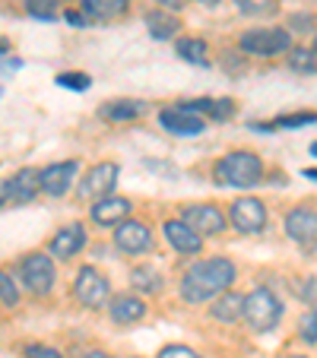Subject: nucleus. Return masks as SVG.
<instances>
[{
  "label": "nucleus",
  "instance_id": "ea45409f",
  "mask_svg": "<svg viewBox=\"0 0 317 358\" xmlns=\"http://www.w3.org/2000/svg\"><path fill=\"white\" fill-rule=\"evenodd\" d=\"M7 51H10V41H7V38H0V57L7 55Z\"/></svg>",
  "mask_w": 317,
  "mask_h": 358
},
{
  "label": "nucleus",
  "instance_id": "2eb2a0df",
  "mask_svg": "<svg viewBox=\"0 0 317 358\" xmlns=\"http://www.w3.org/2000/svg\"><path fill=\"white\" fill-rule=\"evenodd\" d=\"M162 231H165V241H169L178 254H200L203 250V238L197 235L188 222H181V219H169Z\"/></svg>",
  "mask_w": 317,
  "mask_h": 358
},
{
  "label": "nucleus",
  "instance_id": "dca6fc26",
  "mask_svg": "<svg viewBox=\"0 0 317 358\" xmlns=\"http://www.w3.org/2000/svg\"><path fill=\"white\" fill-rule=\"evenodd\" d=\"M149 241H153L149 229L143 222H134V219L121 222L115 231V244H118V250H124V254H143V250L149 248Z\"/></svg>",
  "mask_w": 317,
  "mask_h": 358
},
{
  "label": "nucleus",
  "instance_id": "b1692460",
  "mask_svg": "<svg viewBox=\"0 0 317 358\" xmlns=\"http://www.w3.org/2000/svg\"><path fill=\"white\" fill-rule=\"evenodd\" d=\"M289 67L295 70V73H317V55H314V48H292Z\"/></svg>",
  "mask_w": 317,
  "mask_h": 358
},
{
  "label": "nucleus",
  "instance_id": "7c9ffc66",
  "mask_svg": "<svg viewBox=\"0 0 317 358\" xmlns=\"http://www.w3.org/2000/svg\"><path fill=\"white\" fill-rule=\"evenodd\" d=\"M213 121H229L235 117V101L232 99H213V111H209Z\"/></svg>",
  "mask_w": 317,
  "mask_h": 358
},
{
  "label": "nucleus",
  "instance_id": "4be33fe9",
  "mask_svg": "<svg viewBox=\"0 0 317 358\" xmlns=\"http://www.w3.org/2000/svg\"><path fill=\"white\" fill-rule=\"evenodd\" d=\"M175 55L188 64L206 67V41L203 38H178L175 41Z\"/></svg>",
  "mask_w": 317,
  "mask_h": 358
},
{
  "label": "nucleus",
  "instance_id": "58836bf2",
  "mask_svg": "<svg viewBox=\"0 0 317 358\" xmlns=\"http://www.w3.org/2000/svg\"><path fill=\"white\" fill-rule=\"evenodd\" d=\"M10 203V190H7V181H0V210Z\"/></svg>",
  "mask_w": 317,
  "mask_h": 358
},
{
  "label": "nucleus",
  "instance_id": "4468645a",
  "mask_svg": "<svg viewBox=\"0 0 317 358\" xmlns=\"http://www.w3.org/2000/svg\"><path fill=\"white\" fill-rule=\"evenodd\" d=\"M108 314H111V320L121 324V327L140 324V320L146 317V301H143L140 295H127V292H121V295H115L108 301Z\"/></svg>",
  "mask_w": 317,
  "mask_h": 358
},
{
  "label": "nucleus",
  "instance_id": "79ce46f5",
  "mask_svg": "<svg viewBox=\"0 0 317 358\" xmlns=\"http://www.w3.org/2000/svg\"><path fill=\"white\" fill-rule=\"evenodd\" d=\"M194 3H200V7H216L219 0H194Z\"/></svg>",
  "mask_w": 317,
  "mask_h": 358
},
{
  "label": "nucleus",
  "instance_id": "f257e3e1",
  "mask_svg": "<svg viewBox=\"0 0 317 358\" xmlns=\"http://www.w3.org/2000/svg\"><path fill=\"white\" fill-rule=\"evenodd\" d=\"M232 282H235V264L232 260H225V257L197 260L181 279V298L190 304L213 301L223 292H229Z\"/></svg>",
  "mask_w": 317,
  "mask_h": 358
},
{
  "label": "nucleus",
  "instance_id": "e433bc0d",
  "mask_svg": "<svg viewBox=\"0 0 317 358\" xmlns=\"http://www.w3.org/2000/svg\"><path fill=\"white\" fill-rule=\"evenodd\" d=\"M105 10H108V16H121L127 10V0H105Z\"/></svg>",
  "mask_w": 317,
  "mask_h": 358
},
{
  "label": "nucleus",
  "instance_id": "cd10ccee",
  "mask_svg": "<svg viewBox=\"0 0 317 358\" xmlns=\"http://www.w3.org/2000/svg\"><path fill=\"white\" fill-rule=\"evenodd\" d=\"M57 3H64V0H26V10L32 16H38V20H57L55 13Z\"/></svg>",
  "mask_w": 317,
  "mask_h": 358
},
{
  "label": "nucleus",
  "instance_id": "ddd939ff",
  "mask_svg": "<svg viewBox=\"0 0 317 358\" xmlns=\"http://www.w3.org/2000/svg\"><path fill=\"white\" fill-rule=\"evenodd\" d=\"M89 216H92L95 225H105V229H111V225H121L130 219V200L127 196H101V200H95L92 206H89Z\"/></svg>",
  "mask_w": 317,
  "mask_h": 358
},
{
  "label": "nucleus",
  "instance_id": "f8f14e48",
  "mask_svg": "<svg viewBox=\"0 0 317 358\" xmlns=\"http://www.w3.org/2000/svg\"><path fill=\"white\" fill-rule=\"evenodd\" d=\"M159 124L162 130H169L171 136H197L206 130V121L194 111H184L181 105H171V108H162L159 111Z\"/></svg>",
  "mask_w": 317,
  "mask_h": 358
},
{
  "label": "nucleus",
  "instance_id": "20e7f679",
  "mask_svg": "<svg viewBox=\"0 0 317 358\" xmlns=\"http://www.w3.org/2000/svg\"><path fill=\"white\" fill-rule=\"evenodd\" d=\"M238 48L254 57H276L292 51V35L289 29H248L238 38Z\"/></svg>",
  "mask_w": 317,
  "mask_h": 358
},
{
  "label": "nucleus",
  "instance_id": "412c9836",
  "mask_svg": "<svg viewBox=\"0 0 317 358\" xmlns=\"http://www.w3.org/2000/svg\"><path fill=\"white\" fill-rule=\"evenodd\" d=\"M146 29H149V35H153L155 41H169V38H175V32L181 26H178L175 13H169V10H149L146 13Z\"/></svg>",
  "mask_w": 317,
  "mask_h": 358
},
{
  "label": "nucleus",
  "instance_id": "2f4dec72",
  "mask_svg": "<svg viewBox=\"0 0 317 358\" xmlns=\"http://www.w3.org/2000/svg\"><path fill=\"white\" fill-rule=\"evenodd\" d=\"M22 355L26 358H64L57 349H51V345H45V343H26L22 345Z\"/></svg>",
  "mask_w": 317,
  "mask_h": 358
},
{
  "label": "nucleus",
  "instance_id": "0eeeda50",
  "mask_svg": "<svg viewBox=\"0 0 317 358\" xmlns=\"http://www.w3.org/2000/svg\"><path fill=\"white\" fill-rule=\"evenodd\" d=\"M73 298L83 308H101L108 301V279L101 276L95 266H83L73 279Z\"/></svg>",
  "mask_w": 317,
  "mask_h": 358
},
{
  "label": "nucleus",
  "instance_id": "49530a36",
  "mask_svg": "<svg viewBox=\"0 0 317 358\" xmlns=\"http://www.w3.org/2000/svg\"><path fill=\"white\" fill-rule=\"evenodd\" d=\"M314 55H317V35H314Z\"/></svg>",
  "mask_w": 317,
  "mask_h": 358
},
{
  "label": "nucleus",
  "instance_id": "72a5a7b5",
  "mask_svg": "<svg viewBox=\"0 0 317 358\" xmlns=\"http://www.w3.org/2000/svg\"><path fill=\"white\" fill-rule=\"evenodd\" d=\"M143 165H146L149 171H159V175H165V178H175L178 175V169H171V165H165V162H153V159H146Z\"/></svg>",
  "mask_w": 317,
  "mask_h": 358
},
{
  "label": "nucleus",
  "instance_id": "f3484780",
  "mask_svg": "<svg viewBox=\"0 0 317 358\" xmlns=\"http://www.w3.org/2000/svg\"><path fill=\"white\" fill-rule=\"evenodd\" d=\"M83 248H86V229H83L80 222H73V225H67V229H61L55 238H51V244H48V250H51L55 257H61V260L76 257Z\"/></svg>",
  "mask_w": 317,
  "mask_h": 358
},
{
  "label": "nucleus",
  "instance_id": "9b49d317",
  "mask_svg": "<svg viewBox=\"0 0 317 358\" xmlns=\"http://www.w3.org/2000/svg\"><path fill=\"white\" fill-rule=\"evenodd\" d=\"M76 175H80V162L76 159H67V162H55L41 169V194L48 196H64L70 187H73Z\"/></svg>",
  "mask_w": 317,
  "mask_h": 358
},
{
  "label": "nucleus",
  "instance_id": "c85d7f7f",
  "mask_svg": "<svg viewBox=\"0 0 317 358\" xmlns=\"http://www.w3.org/2000/svg\"><path fill=\"white\" fill-rule=\"evenodd\" d=\"M83 16H86L89 22H101V20H111L108 10H105V0H83L80 3Z\"/></svg>",
  "mask_w": 317,
  "mask_h": 358
},
{
  "label": "nucleus",
  "instance_id": "f704fd0d",
  "mask_svg": "<svg viewBox=\"0 0 317 358\" xmlns=\"http://www.w3.org/2000/svg\"><path fill=\"white\" fill-rule=\"evenodd\" d=\"M289 26H298V32H311V26H314V20H311L308 13H295L289 20Z\"/></svg>",
  "mask_w": 317,
  "mask_h": 358
},
{
  "label": "nucleus",
  "instance_id": "f03ea898",
  "mask_svg": "<svg viewBox=\"0 0 317 358\" xmlns=\"http://www.w3.org/2000/svg\"><path fill=\"white\" fill-rule=\"evenodd\" d=\"M213 178L223 187H254V184L263 181V162L257 152L238 149V152H229L213 165Z\"/></svg>",
  "mask_w": 317,
  "mask_h": 358
},
{
  "label": "nucleus",
  "instance_id": "7ed1b4c3",
  "mask_svg": "<svg viewBox=\"0 0 317 358\" xmlns=\"http://www.w3.org/2000/svg\"><path fill=\"white\" fill-rule=\"evenodd\" d=\"M283 317V304L267 285H257L254 292L244 295V324L254 333H270Z\"/></svg>",
  "mask_w": 317,
  "mask_h": 358
},
{
  "label": "nucleus",
  "instance_id": "37998d69",
  "mask_svg": "<svg viewBox=\"0 0 317 358\" xmlns=\"http://www.w3.org/2000/svg\"><path fill=\"white\" fill-rule=\"evenodd\" d=\"M86 358H111V355H105V352H89Z\"/></svg>",
  "mask_w": 317,
  "mask_h": 358
},
{
  "label": "nucleus",
  "instance_id": "bb28decb",
  "mask_svg": "<svg viewBox=\"0 0 317 358\" xmlns=\"http://www.w3.org/2000/svg\"><path fill=\"white\" fill-rule=\"evenodd\" d=\"M298 336L308 345L317 343V308H308V311L302 314V320H298Z\"/></svg>",
  "mask_w": 317,
  "mask_h": 358
},
{
  "label": "nucleus",
  "instance_id": "5701e85b",
  "mask_svg": "<svg viewBox=\"0 0 317 358\" xmlns=\"http://www.w3.org/2000/svg\"><path fill=\"white\" fill-rule=\"evenodd\" d=\"M130 285H134L136 292H159L162 289V276L153 270V266H134L130 270Z\"/></svg>",
  "mask_w": 317,
  "mask_h": 358
},
{
  "label": "nucleus",
  "instance_id": "c03bdc74",
  "mask_svg": "<svg viewBox=\"0 0 317 358\" xmlns=\"http://www.w3.org/2000/svg\"><path fill=\"white\" fill-rule=\"evenodd\" d=\"M308 152H311V156H314V159H317V140H314V143H311V149H308Z\"/></svg>",
  "mask_w": 317,
  "mask_h": 358
},
{
  "label": "nucleus",
  "instance_id": "9d476101",
  "mask_svg": "<svg viewBox=\"0 0 317 358\" xmlns=\"http://www.w3.org/2000/svg\"><path fill=\"white\" fill-rule=\"evenodd\" d=\"M181 222H188L200 238L219 235V231L225 229V216L219 213V206H213V203H190V206H184Z\"/></svg>",
  "mask_w": 317,
  "mask_h": 358
},
{
  "label": "nucleus",
  "instance_id": "c756f323",
  "mask_svg": "<svg viewBox=\"0 0 317 358\" xmlns=\"http://www.w3.org/2000/svg\"><path fill=\"white\" fill-rule=\"evenodd\" d=\"M57 86H61V89H76V92H86V89L92 86V80H89V73H61V76H57Z\"/></svg>",
  "mask_w": 317,
  "mask_h": 358
},
{
  "label": "nucleus",
  "instance_id": "6ab92c4d",
  "mask_svg": "<svg viewBox=\"0 0 317 358\" xmlns=\"http://www.w3.org/2000/svg\"><path fill=\"white\" fill-rule=\"evenodd\" d=\"M209 314H213V320H219V324H235V320L244 317V295H238V292H223V295L213 301Z\"/></svg>",
  "mask_w": 317,
  "mask_h": 358
},
{
  "label": "nucleus",
  "instance_id": "4c0bfd02",
  "mask_svg": "<svg viewBox=\"0 0 317 358\" xmlns=\"http://www.w3.org/2000/svg\"><path fill=\"white\" fill-rule=\"evenodd\" d=\"M155 3H159L162 10H169V13L171 10H181V0H155Z\"/></svg>",
  "mask_w": 317,
  "mask_h": 358
},
{
  "label": "nucleus",
  "instance_id": "a878e982",
  "mask_svg": "<svg viewBox=\"0 0 317 358\" xmlns=\"http://www.w3.org/2000/svg\"><path fill=\"white\" fill-rule=\"evenodd\" d=\"M0 304L3 308H16L20 304V285L13 282V276L7 270H0Z\"/></svg>",
  "mask_w": 317,
  "mask_h": 358
},
{
  "label": "nucleus",
  "instance_id": "1a4fd4ad",
  "mask_svg": "<svg viewBox=\"0 0 317 358\" xmlns=\"http://www.w3.org/2000/svg\"><path fill=\"white\" fill-rule=\"evenodd\" d=\"M229 219L241 235H257V231H263V225H267V206H263L260 200H254V196H238V200L232 203Z\"/></svg>",
  "mask_w": 317,
  "mask_h": 358
},
{
  "label": "nucleus",
  "instance_id": "6e6552de",
  "mask_svg": "<svg viewBox=\"0 0 317 358\" xmlns=\"http://www.w3.org/2000/svg\"><path fill=\"white\" fill-rule=\"evenodd\" d=\"M118 175H121L118 162H99L95 169H89V175L80 181L76 194H80L83 200H101V196H111V190H115V184H118Z\"/></svg>",
  "mask_w": 317,
  "mask_h": 358
},
{
  "label": "nucleus",
  "instance_id": "a19ab883",
  "mask_svg": "<svg viewBox=\"0 0 317 358\" xmlns=\"http://www.w3.org/2000/svg\"><path fill=\"white\" fill-rule=\"evenodd\" d=\"M302 175H304V178H311V181H317V169H304Z\"/></svg>",
  "mask_w": 317,
  "mask_h": 358
},
{
  "label": "nucleus",
  "instance_id": "c9c22d12",
  "mask_svg": "<svg viewBox=\"0 0 317 358\" xmlns=\"http://www.w3.org/2000/svg\"><path fill=\"white\" fill-rule=\"evenodd\" d=\"M64 20H67L70 26H76V29L89 26V20H86V16H83V10H67V13H64Z\"/></svg>",
  "mask_w": 317,
  "mask_h": 358
},
{
  "label": "nucleus",
  "instance_id": "423d86ee",
  "mask_svg": "<svg viewBox=\"0 0 317 358\" xmlns=\"http://www.w3.org/2000/svg\"><path fill=\"white\" fill-rule=\"evenodd\" d=\"M286 235L304 250V254H317V210L311 206H295L286 216Z\"/></svg>",
  "mask_w": 317,
  "mask_h": 358
},
{
  "label": "nucleus",
  "instance_id": "aec40b11",
  "mask_svg": "<svg viewBox=\"0 0 317 358\" xmlns=\"http://www.w3.org/2000/svg\"><path fill=\"white\" fill-rule=\"evenodd\" d=\"M143 111H146V101L140 99H115V101H105L99 108V115L105 117V121H134V117H140Z\"/></svg>",
  "mask_w": 317,
  "mask_h": 358
},
{
  "label": "nucleus",
  "instance_id": "473e14b6",
  "mask_svg": "<svg viewBox=\"0 0 317 358\" xmlns=\"http://www.w3.org/2000/svg\"><path fill=\"white\" fill-rule=\"evenodd\" d=\"M155 358H200V352H194L190 345H165Z\"/></svg>",
  "mask_w": 317,
  "mask_h": 358
},
{
  "label": "nucleus",
  "instance_id": "393cba45",
  "mask_svg": "<svg viewBox=\"0 0 317 358\" xmlns=\"http://www.w3.org/2000/svg\"><path fill=\"white\" fill-rule=\"evenodd\" d=\"M273 124H276V130L311 127V124H317V111H292V115H279Z\"/></svg>",
  "mask_w": 317,
  "mask_h": 358
},
{
  "label": "nucleus",
  "instance_id": "a211bd4d",
  "mask_svg": "<svg viewBox=\"0 0 317 358\" xmlns=\"http://www.w3.org/2000/svg\"><path fill=\"white\" fill-rule=\"evenodd\" d=\"M7 190H10V203H32L41 190V171L38 169H22L16 171L13 181H7Z\"/></svg>",
  "mask_w": 317,
  "mask_h": 358
},
{
  "label": "nucleus",
  "instance_id": "a18cd8bd",
  "mask_svg": "<svg viewBox=\"0 0 317 358\" xmlns=\"http://www.w3.org/2000/svg\"><path fill=\"white\" fill-rule=\"evenodd\" d=\"M283 358H304V355H283Z\"/></svg>",
  "mask_w": 317,
  "mask_h": 358
},
{
  "label": "nucleus",
  "instance_id": "39448f33",
  "mask_svg": "<svg viewBox=\"0 0 317 358\" xmlns=\"http://www.w3.org/2000/svg\"><path fill=\"white\" fill-rule=\"evenodd\" d=\"M20 276H22V285H26L32 295H48V292L55 289V264H51V257L48 254H26V257L20 260Z\"/></svg>",
  "mask_w": 317,
  "mask_h": 358
}]
</instances>
